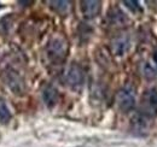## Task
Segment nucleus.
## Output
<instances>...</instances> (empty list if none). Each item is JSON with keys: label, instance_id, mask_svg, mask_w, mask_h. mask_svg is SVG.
<instances>
[{"label": "nucleus", "instance_id": "obj_7", "mask_svg": "<svg viewBox=\"0 0 157 147\" xmlns=\"http://www.w3.org/2000/svg\"><path fill=\"white\" fill-rule=\"evenodd\" d=\"M42 100L45 103V105L48 107V109H52L55 107L59 101V93L58 89L53 86H47L44 88L42 91Z\"/></svg>", "mask_w": 157, "mask_h": 147}, {"label": "nucleus", "instance_id": "obj_16", "mask_svg": "<svg viewBox=\"0 0 157 147\" xmlns=\"http://www.w3.org/2000/svg\"><path fill=\"white\" fill-rule=\"evenodd\" d=\"M154 60H155V63H156L157 65V47L155 48V51H154Z\"/></svg>", "mask_w": 157, "mask_h": 147}, {"label": "nucleus", "instance_id": "obj_17", "mask_svg": "<svg viewBox=\"0 0 157 147\" xmlns=\"http://www.w3.org/2000/svg\"><path fill=\"white\" fill-rule=\"evenodd\" d=\"M18 4H21V5H30L32 1H18Z\"/></svg>", "mask_w": 157, "mask_h": 147}, {"label": "nucleus", "instance_id": "obj_10", "mask_svg": "<svg viewBox=\"0 0 157 147\" xmlns=\"http://www.w3.org/2000/svg\"><path fill=\"white\" fill-rule=\"evenodd\" d=\"M9 86L11 87L12 91L16 93H22L23 91V81L21 80V77L16 73H9V78H7Z\"/></svg>", "mask_w": 157, "mask_h": 147}, {"label": "nucleus", "instance_id": "obj_14", "mask_svg": "<svg viewBox=\"0 0 157 147\" xmlns=\"http://www.w3.org/2000/svg\"><path fill=\"white\" fill-rule=\"evenodd\" d=\"M143 75H144L147 80H154V78H156L157 73H156V70H155L149 63H145V64H144V68H143Z\"/></svg>", "mask_w": 157, "mask_h": 147}, {"label": "nucleus", "instance_id": "obj_12", "mask_svg": "<svg viewBox=\"0 0 157 147\" xmlns=\"http://www.w3.org/2000/svg\"><path fill=\"white\" fill-rule=\"evenodd\" d=\"M11 118H12V115L6 101L2 98H0V123L7 124L11 121Z\"/></svg>", "mask_w": 157, "mask_h": 147}, {"label": "nucleus", "instance_id": "obj_13", "mask_svg": "<svg viewBox=\"0 0 157 147\" xmlns=\"http://www.w3.org/2000/svg\"><path fill=\"white\" fill-rule=\"evenodd\" d=\"M11 24H12V21L10 15H7L6 17L0 19V33L1 34H7L10 28H11Z\"/></svg>", "mask_w": 157, "mask_h": 147}, {"label": "nucleus", "instance_id": "obj_1", "mask_svg": "<svg viewBox=\"0 0 157 147\" xmlns=\"http://www.w3.org/2000/svg\"><path fill=\"white\" fill-rule=\"evenodd\" d=\"M47 57L52 63H62L68 53V42L63 36H53L46 47Z\"/></svg>", "mask_w": 157, "mask_h": 147}, {"label": "nucleus", "instance_id": "obj_15", "mask_svg": "<svg viewBox=\"0 0 157 147\" xmlns=\"http://www.w3.org/2000/svg\"><path fill=\"white\" fill-rule=\"evenodd\" d=\"M123 5H126L132 12H139V11H141V7H140L139 2L136 1V0H124L123 1Z\"/></svg>", "mask_w": 157, "mask_h": 147}, {"label": "nucleus", "instance_id": "obj_6", "mask_svg": "<svg viewBox=\"0 0 157 147\" xmlns=\"http://www.w3.org/2000/svg\"><path fill=\"white\" fill-rule=\"evenodd\" d=\"M81 12L83 17L87 19L96 18L101 11V2L98 0H86L80 2Z\"/></svg>", "mask_w": 157, "mask_h": 147}, {"label": "nucleus", "instance_id": "obj_18", "mask_svg": "<svg viewBox=\"0 0 157 147\" xmlns=\"http://www.w3.org/2000/svg\"><path fill=\"white\" fill-rule=\"evenodd\" d=\"M1 7H2V6H1V4H0V9H1Z\"/></svg>", "mask_w": 157, "mask_h": 147}, {"label": "nucleus", "instance_id": "obj_3", "mask_svg": "<svg viewBox=\"0 0 157 147\" xmlns=\"http://www.w3.org/2000/svg\"><path fill=\"white\" fill-rule=\"evenodd\" d=\"M139 113L147 117L149 119H154L157 116V88H150L145 92L141 99Z\"/></svg>", "mask_w": 157, "mask_h": 147}, {"label": "nucleus", "instance_id": "obj_2", "mask_svg": "<svg viewBox=\"0 0 157 147\" xmlns=\"http://www.w3.org/2000/svg\"><path fill=\"white\" fill-rule=\"evenodd\" d=\"M64 83L71 89H78L85 83V71L78 63H71L63 73Z\"/></svg>", "mask_w": 157, "mask_h": 147}, {"label": "nucleus", "instance_id": "obj_4", "mask_svg": "<svg viewBox=\"0 0 157 147\" xmlns=\"http://www.w3.org/2000/svg\"><path fill=\"white\" fill-rule=\"evenodd\" d=\"M116 104L122 112H129L136 106V91L132 86L122 87L116 94Z\"/></svg>", "mask_w": 157, "mask_h": 147}, {"label": "nucleus", "instance_id": "obj_8", "mask_svg": "<svg viewBox=\"0 0 157 147\" xmlns=\"http://www.w3.org/2000/svg\"><path fill=\"white\" fill-rule=\"evenodd\" d=\"M151 119H149L147 117L143 116L141 113L138 112L137 115L132 118V128L136 133L139 134H143L144 131H146L149 128V123H150Z\"/></svg>", "mask_w": 157, "mask_h": 147}, {"label": "nucleus", "instance_id": "obj_11", "mask_svg": "<svg viewBox=\"0 0 157 147\" xmlns=\"http://www.w3.org/2000/svg\"><path fill=\"white\" fill-rule=\"evenodd\" d=\"M50 7L56 11L59 15H64L69 11L70 9V1H65V0H56V1H50Z\"/></svg>", "mask_w": 157, "mask_h": 147}, {"label": "nucleus", "instance_id": "obj_5", "mask_svg": "<svg viewBox=\"0 0 157 147\" xmlns=\"http://www.w3.org/2000/svg\"><path fill=\"white\" fill-rule=\"evenodd\" d=\"M111 52L115 55H126L127 51L129 50L131 47V40H129V36L127 34H120L117 36H115L113 40H111Z\"/></svg>", "mask_w": 157, "mask_h": 147}, {"label": "nucleus", "instance_id": "obj_9", "mask_svg": "<svg viewBox=\"0 0 157 147\" xmlns=\"http://www.w3.org/2000/svg\"><path fill=\"white\" fill-rule=\"evenodd\" d=\"M108 21L111 25H123L127 22V17L118 7H114L108 12Z\"/></svg>", "mask_w": 157, "mask_h": 147}]
</instances>
